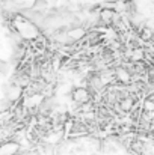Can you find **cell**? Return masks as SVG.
Wrapping results in <instances>:
<instances>
[{
    "mask_svg": "<svg viewBox=\"0 0 154 155\" xmlns=\"http://www.w3.org/2000/svg\"><path fill=\"white\" fill-rule=\"evenodd\" d=\"M103 149H104L106 152H112V154L116 151V148H115L113 145H110L109 142H104V145H103Z\"/></svg>",
    "mask_w": 154,
    "mask_h": 155,
    "instance_id": "obj_7",
    "label": "cell"
},
{
    "mask_svg": "<svg viewBox=\"0 0 154 155\" xmlns=\"http://www.w3.org/2000/svg\"><path fill=\"white\" fill-rule=\"evenodd\" d=\"M135 98L132 97V95H128L127 98H124V100H121L119 101V107H121V110L124 111V113H128V111H132V110H135Z\"/></svg>",
    "mask_w": 154,
    "mask_h": 155,
    "instance_id": "obj_5",
    "label": "cell"
},
{
    "mask_svg": "<svg viewBox=\"0 0 154 155\" xmlns=\"http://www.w3.org/2000/svg\"><path fill=\"white\" fill-rule=\"evenodd\" d=\"M115 78L116 81H119L121 84H130L133 83V72L127 68H116L115 69Z\"/></svg>",
    "mask_w": 154,
    "mask_h": 155,
    "instance_id": "obj_2",
    "label": "cell"
},
{
    "mask_svg": "<svg viewBox=\"0 0 154 155\" xmlns=\"http://www.w3.org/2000/svg\"><path fill=\"white\" fill-rule=\"evenodd\" d=\"M116 14L118 12L115 9H112V8H103L101 11H100V14H98V18H100V21H101L103 24L110 26V24H113V20H115Z\"/></svg>",
    "mask_w": 154,
    "mask_h": 155,
    "instance_id": "obj_3",
    "label": "cell"
},
{
    "mask_svg": "<svg viewBox=\"0 0 154 155\" xmlns=\"http://www.w3.org/2000/svg\"><path fill=\"white\" fill-rule=\"evenodd\" d=\"M20 143L18 142H5L2 146V155H14L18 152L20 149Z\"/></svg>",
    "mask_w": 154,
    "mask_h": 155,
    "instance_id": "obj_4",
    "label": "cell"
},
{
    "mask_svg": "<svg viewBox=\"0 0 154 155\" xmlns=\"http://www.w3.org/2000/svg\"><path fill=\"white\" fill-rule=\"evenodd\" d=\"M139 36H141V39L142 41H145V42H151L154 39V32L150 29V27H142L141 29V33H139Z\"/></svg>",
    "mask_w": 154,
    "mask_h": 155,
    "instance_id": "obj_6",
    "label": "cell"
},
{
    "mask_svg": "<svg viewBox=\"0 0 154 155\" xmlns=\"http://www.w3.org/2000/svg\"><path fill=\"white\" fill-rule=\"evenodd\" d=\"M92 98V94L88 87L85 86H80V87H76L73 91V101L77 104V105H83V104L89 103Z\"/></svg>",
    "mask_w": 154,
    "mask_h": 155,
    "instance_id": "obj_1",
    "label": "cell"
}]
</instances>
